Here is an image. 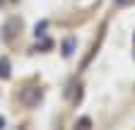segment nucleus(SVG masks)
I'll return each instance as SVG.
<instances>
[{
	"instance_id": "obj_1",
	"label": "nucleus",
	"mask_w": 135,
	"mask_h": 130,
	"mask_svg": "<svg viewBox=\"0 0 135 130\" xmlns=\"http://www.w3.org/2000/svg\"><path fill=\"white\" fill-rule=\"evenodd\" d=\"M39 101H41V89L29 87V89L22 92V104H24V106H36Z\"/></svg>"
},
{
	"instance_id": "obj_2",
	"label": "nucleus",
	"mask_w": 135,
	"mask_h": 130,
	"mask_svg": "<svg viewBox=\"0 0 135 130\" xmlns=\"http://www.w3.org/2000/svg\"><path fill=\"white\" fill-rule=\"evenodd\" d=\"M73 51H75V39H65V43H63V56L70 58Z\"/></svg>"
},
{
	"instance_id": "obj_3",
	"label": "nucleus",
	"mask_w": 135,
	"mask_h": 130,
	"mask_svg": "<svg viewBox=\"0 0 135 130\" xmlns=\"http://www.w3.org/2000/svg\"><path fill=\"white\" fill-rule=\"evenodd\" d=\"M0 77H10V63H7V58H3L0 60Z\"/></svg>"
},
{
	"instance_id": "obj_4",
	"label": "nucleus",
	"mask_w": 135,
	"mask_h": 130,
	"mask_svg": "<svg viewBox=\"0 0 135 130\" xmlns=\"http://www.w3.org/2000/svg\"><path fill=\"white\" fill-rule=\"evenodd\" d=\"M89 128H92V121L89 118H80L75 123V130H89Z\"/></svg>"
},
{
	"instance_id": "obj_5",
	"label": "nucleus",
	"mask_w": 135,
	"mask_h": 130,
	"mask_svg": "<svg viewBox=\"0 0 135 130\" xmlns=\"http://www.w3.org/2000/svg\"><path fill=\"white\" fill-rule=\"evenodd\" d=\"M3 128H5V118H3V116H0V130H3Z\"/></svg>"
},
{
	"instance_id": "obj_6",
	"label": "nucleus",
	"mask_w": 135,
	"mask_h": 130,
	"mask_svg": "<svg viewBox=\"0 0 135 130\" xmlns=\"http://www.w3.org/2000/svg\"><path fill=\"white\" fill-rule=\"evenodd\" d=\"M116 3H118V5H121V3H126V0H116Z\"/></svg>"
}]
</instances>
